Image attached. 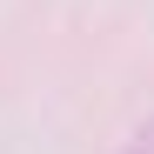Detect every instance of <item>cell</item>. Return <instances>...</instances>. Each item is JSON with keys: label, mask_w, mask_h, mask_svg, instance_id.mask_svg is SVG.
<instances>
[{"label": "cell", "mask_w": 154, "mask_h": 154, "mask_svg": "<svg viewBox=\"0 0 154 154\" xmlns=\"http://www.w3.org/2000/svg\"><path fill=\"white\" fill-rule=\"evenodd\" d=\"M121 154H154V114L134 127V134H127V147H121Z\"/></svg>", "instance_id": "6da1fadb"}]
</instances>
